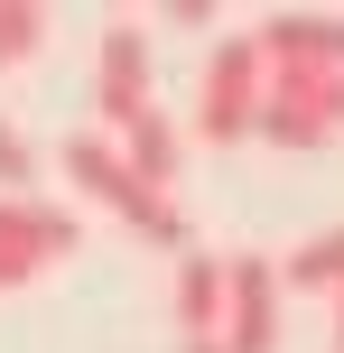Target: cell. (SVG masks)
Masks as SVG:
<instances>
[{"instance_id":"6da1fadb","label":"cell","mask_w":344,"mask_h":353,"mask_svg":"<svg viewBox=\"0 0 344 353\" xmlns=\"http://www.w3.org/2000/svg\"><path fill=\"white\" fill-rule=\"evenodd\" d=\"M65 176L84 186V205H103L121 232H140V242H159V251H186V214H177V195L140 186L103 130H74V140H65Z\"/></svg>"},{"instance_id":"7a4b0ae2","label":"cell","mask_w":344,"mask_h":353,"mask_svg":"<svg viewBox=\"0 0 344 353\" xmlns=\"http://www.w3.org/2000/svg\"><path fill=\"white\" fill-rule=\"evenodd\" d=\"M261 93H270V65H261L252 37H223L214 56H205V93H196V140L233 149L261 130Z\"/></svg>"},{"instance_id":"3957f363","label":"cell","mask_w":344,"mask_h":353,"mask_svg":"<svg viewBox=\"0 0 344 353\" xmlns=\"http://www.w3.org/2000/svg\"><path fill=\"white\" fill-rule=\"evenodd\" d=\"M261 140H279V149L344 140V74H270V93H261Z\"/></svg>"},{"instance_id":"277c9868","label":"cell","mask_w":344,"mask_h":353,"mask_svg":"<svg viewBox=\"0 0 344 353\" xmlns=\"http://www.w3.org/2000/svg\"><path fill=\"white\" fill-rule=\"evenodd\" d=\"M223 353H279V270L270 251H233L223 261Z\"/></svg>"},{"instance_id":"5b68a950","label":"cell","mask_w":344,"mask_h":353,"mask_svg":"<svg viewBox=\"0 0 344 353\" xmlns=\"http://www.w3.org/2000/svg\"><path fill=\"white\" fill-rule=\"evenodd\" d=\"M74 251V214L47 195H0V288H28L47 261Z\"/></svg>"},{"instance_id":"8992f818","label":"cell","mask_w":344,"mask_h":353,"mask_svg":"<svg viewBox=\"0 0 344 353\" xmlns=\"http://www.w3.org/2000/svg\"><path fill=\"white\" fill-rule=\"evenodd\" d=\"M149 103H159V93H149V28H140V19H112L103 56H93V112H103V130L121 140Z\"/></svg>"},{"instance_id":"52a82bcc","label":"cell","mask_w":344,"mask_h":353,"mask_svg":"<svg viewBox=\"0 0 344 353\" xmlns=\"http://www.w3.org/2000/svg\"><path fill=\"white\" fill-rule=\"evenodd\" d=\"M252 47L270 74H344V10H270Z\"/></svg>"},{"instance_id":"ba28073f","label":"cell","mask_w":344,"mask_h":353,"mask_svg":"<svg viewBox=\"0 0 344 353\" xmlns=\"http://www.w3.org/2000/svg\"><path fill=\"white\" fill-rule=\"evenodd\" d=\"M177 325H186V344L223 335V261L214 251H177Z\"/></svg>"},{"instance_id":"9c48e42d","label":"cell","mask_w":344,"mask_h":353,"mask_svg":"<svg viewBox=\"0 0 344 353\" xmlns=\"http://www.w3.org/2000/svg\"><path fill=\"white\" fill-rule=\"evenodd\" d=\"M112 149H121V168L140 176V186H159V195L177 186V159H186V140H177V121H168L159 103H149V112H140V121H130Z\"/></svg>"},{"instance_id":"30bf717a","label":"cell","mask_w":344,"mask_h":353,"mask_svg":"<svg viewBox=\"0 0 344 353\" xmlns=\"http://www.w3.org/2000/svg\"><path fill=\"white\" fill-rule=\"evenodd\" d=\"M279 288H344V232H316V242H298V251H279Z\"/></svg>"},{"instance_id":"8fae6325","label":"cell","mask_w":344,"mask_h":353,"mask_svg":"<svg viewBox=\"0 0 344 353\" xmlns=\"http://www.w3.org/2000/svg\"><path fill=\"white\" fill-rule=\"evenodd\" d=\"M37 47H47V10H28V0H0V65H28Z\"/></svg>"},{"instance_id":"7c38bea8","label":"cell","mask_w":344,"mask_h":353,"mask_svg":"<svg viewBox=\"0 0 344 353\" xmlns=\"http://www.w3.org/2000/svg\"><path fill=\"white\" fill-rule=\"evenodd\" d=\"M0 195H37V149L10 112H0Z\"/></svg>"},{"instance_id":"4fadbf2b","label":"cell","mask_w":344,"mask_h":353,"mask_svg":"<svg viewBox=\"0 0 344 353\" xmlns=\"http://www.w3.org/2000/svg\"><path fill=\"white\" fill-rule=\"evenodd\" d=\"M335 353H344V288H335Z\"/></svg>"},{"instance_id":"5bb4252c","label":"cell","mask_w":344,"mask_h":353,"mask_svg":"<svg viewBox=\"0 0 344 353\" xmlns=\"http://www.w3.org/2000/svg\"><path fill=\"white\" fill-rule=\"evenodd\" d=\"M177 353H223V344H177Z\"/></svg>"}]
</instances>
